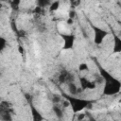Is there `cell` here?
<instances>
[{
  "label": "cell",
  "mask_w": 121,
  "mask_h": 121,
  "mask_svg": "<svg viewBox=\"0 0 121 121\" xmlns=\"http://www.w3.org/2000/svg\"><path fill=\"white\" fill-rule=\"evenodd\" d=\"M66 22H67V25H72V24H73V19H71V18H68Z\"/></svg>",
  "instance_id": "14"
},
{
  "label": "cell",
  "mask_w": 121,
  "mask_h": 121,
  "mask_svg": "<svg viewBox=\"0 0 121 121\" xmlns=\"http://www.w3.org/2000/svg\"><path fill=\"white\" fill-rule=\"evenodd\" d=\"M78 70L79 72H84V71H88L89 70V67L86 63H80L79 66H78Z\"/></svg>",
  "instance_id": "11"
},
{
  "label": "cell",
  "mask_w": 121,
  "mask_h": 121,
  "mask_svg": "<svg viewBox=\"0 0 121 121\" xmlns=\"http://www.w3.org/2000/svg\"><path fill=\"white\" fill-rule=\"evenodd\" d=\"M100 77L105 80V86L103 88V94L107 95H116L120 92L121 83L119 80L114 78L109 72H107L102 67H99Z\"/></svg>",
  "instance_id": "1"
},
{
  "label": "cell",
  "mask_w": 121,
  "mask_h": 121,
  "mask_svg": "<svg viewBox=\"0 0 121 121\" xmlns=\"http://www.w3.org/2000/svg\"><path fill=\"white\" fill-rule=\"evenodd\" d=\"M94 29V42L95 44H100L103 43L105 37L107 36V32L97 26H93Z\"/></svg>",
  "instance_id": "3"
},
{
  "label": "cell",
  "mask_w": 121,
  "mask_h": 121,
  "mask_svg": "<svg viewBox=\"0 0 121 121\" xmlns=\"http://www.w3.org/2000/svg\"><path fill=\"white\" fill-rule=\"evenodd\" d=\"M53 111H54V112H55V114L57 115V117L58 118H60V119H61L62 117H63V110H62V108L60 107V106H59L58 104H55L54 106H53Z\"/></svg>",
  "instance_id": "8"
},
{
  "label": "cell",
  "mask_w": 121,
  "mask_h": 121,
  "mask_svg": "<svg viewBox=\"0 0 121 121\" xmlns=\"http://www.w3.org/2000/svg\"><path fill=\"white\" fill-rule=\"evenodd\" d=\"M90 120H91V121H97V120H95V119H94V118H90Z\"/></svg>",
  "instance_id": "15"
},
{
  "label": "cell",
  "mask_w": 121,
  "mask_h": 121,
  "mask_svg": "<svg viewBox=\"0 0 121 121\" xmlns=\"http://www.w3.org/2000/svg\"><path fill=\"white\" fill-rule=\"evenodd\" d=\"M113 52L120 53L121 52V38L116 35H113Z\"/></svg>",
  "instance_id": "6"
},
{
  "label": "cell",
  "mask_w": 121,
  "mask_h": 121,
  "mask_svg": "<svg viewBox=\"0 0 121 121\" xmlns=\"http://www.w3.org/2000/svg\"><path fill=\"white\" fill-rule=\"evenodd\" d=\"M67 89H68L69 94H70L72 96L77 95L80 92V90L77 87V85H76L74 82H70V83H68V84H67Z\"/></svg>",
  "instance_id": "7"
},
{
  "label": "cell",
  "mask_w": 121,
  "mask_h": 121,
  "mask_svg": "<svg viewBox=\"0 0 121 121\" xmlns=\"http://www.w3.org/2000/svg\"><path fill=\"white\" fill-rule=\"evenodd\" d=\"M31 112L33 116V121H43V116L33 106H31Z\"/></svg>",
  "instance_id": "9"
},
{
  "label": "cell",
  "mask_w": 121,
  "mask_h": 121,
  "mask_svg": "<svg viewBox=\"0 0 121 121\" xmlns=\"http://www.w3.org/2000/svg\"><path fill=\"white\" fill-rule=\"evenodd\" d=\"M66 99L69 101L70 106L72 107L74 112H80V111L84 110L91 103L90 100H86V99L75 97V96H72V95H69V96L67 95L66 96Z\"/></svg>",
  "instance_id": "2"
},
{
  "label": "cell",
  "mask_w": 121,
  "mask_h": 121,
  "mask_svg": "<svg viewBox=\"0 0 121 121\" xmlns=\"http://www.w3.org/2000/svg\"><path fill=\"white\" fill-rule=\"evenodd\" d=\"M85 117V113H78V121H82Z\"/></svg>",
  "instance_id": "13"
},
{
  "label": "cell",
  "mask_w": 121,
  "mask_h": 121,
  "mask_svg": "<svg viewBox=\"0 0 121 121\" xmlns=\"http://www.w3.org/2000/svg\"><path fill=\"white\" fill-rule=\"evenodd\" d=\"M79 81H80V86L82 90H93L96 87V84L95 81H91L85 77H80Z\"/></svg>",
  "instance_id": "4"
},
{
  "label": "cell",
  "mask_w": 121,
  "mask_h": 121,
  "mask_svg": "<svg viewBox=\"0 0 121 121\" xmlns=\"http://www.w3.org/2000/svg\"><path fill=\"white\" fill-rule=\"evenodd\" d=\"M0 41H1V50H3L4 48H5V44H6V41H5V39L4 38H1L0 39Z\"/></svg>",
  "instance_id": "12"
},
{
  "label": "cell",
  "mask_w": 121,
  "mask_h": 121,
  "mask_svg": "<svg viewBox=\"0 0 121 121\" xmlns=\"http://www.w3.org/2000/svg\"><path fill=\"white\" fill-rule=\"evenodd\" d=\"M64 41V49H70L73 47L74 43H75V37L74 35H69V34H61L60 35Z\"/></svg>",
  "instance_id": "5"
},
{
  "label": "cell",
  "mask_w": 121,
  "mask_h": 121,
  "mask_svg": "<svg viewBox=\"0 0 121 121\" xmlns=\"http://www.w3.org/2000/svg\"><path fill=\"white\" fill-rule=\"evenodd\" d=\"M60 8V2H53V3H51L50 4V11H55V10H57L58 9Z\"/></svg>",
  "instance_id": "10"
}]
</instances>
